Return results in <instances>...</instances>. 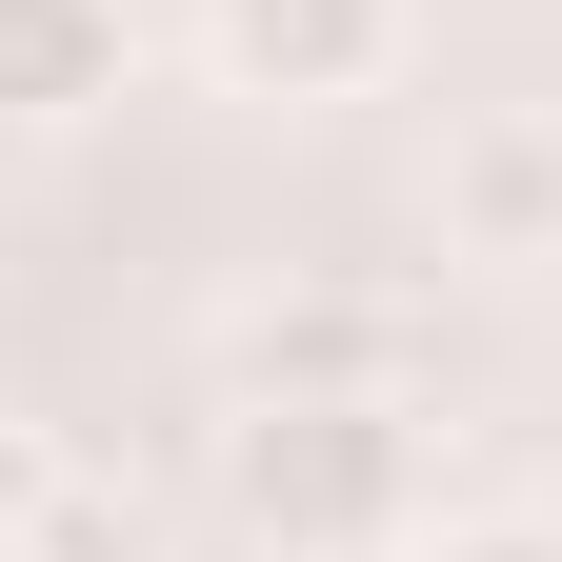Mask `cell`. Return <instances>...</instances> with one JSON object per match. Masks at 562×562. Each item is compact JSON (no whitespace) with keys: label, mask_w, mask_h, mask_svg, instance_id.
<instances>
[{"label":"cell","mask_w":562,"mask_h":562,"mask_svg":"<svg viewBox=\"0 0 562 562\" xmlns=\"http://www.w3.org/2000/svg\"><path fill=\"white\" fill-rule=\"evenodd\" d=\"M222 522H241L261 562H402V542H422V402H402V382L222 402Z\"/></svg>","instance_id":"cell-1"},{"label":"cell","mask_w":562,"mask_h":562,"mask_svg":"<svg viewBox=\"0 0 562 562\" xmlns=\"http://www.w3.org/2000/svg\"><path fill=\"white\" fill-rule=\"evenodd\" d=\"M201 60H222V101H382L402 81V0H201Z\"/></svg>","instance_id":"cell-2"},{"label":"cell","mask_w":562,"mask_h":562,"mask_svg":"<svg viewBox=\"0 0 562 562\" xmlns=\"http://www.w3.org/2000/svg\"><path fill=\"white\" fill-rule=\"evenodd\" d=\"M422 341H402V302H362V281H281V302H241L222 322V402H302V382H402Z\"/></svg>","instance_id":"cell-3"},{"label":"cell","mask_w":562,"mask_h":562,"mask_svg":"<svg viewBox=\"0 0 562 562\" xmlns=\"http://www.w3.org/2000/svg\"><path fill=\"white\" fill-rule=\"evenodd\" d=\"M0 562H140V482L60 422H0Z\"/></svg>","instance_id":"cell-4"},{"label":"cell","mask_w":562,"mask_h":562,"mask_svg":"<svg viewBox=\"0 0 562 562\" xmlns=\"http://www.w3.org/2000/svg\"><path fill=\"white\" fill-rule=\"evenodd\" d=\"M140 81V21L121 0H0V140H60Z\"/></svg>","instance_id":"cell-5"},{"label":"cell","mask_w":562,"mask_h":562,"mask_svg":"<svg viewBox=\"0 0 562 562\" xmlns=\"http://www.w3.org/2000/svg\"><path fill=\"white\" fill-rule=\"evenodd\" d=\"M442 241H462V261H542V241H562V121H462Z\"/></svg>","instance_id":"cell-6"},{"label":"cell","mask_w":562,"mask_h":562,"mask_svg":"<svg viewBox=\"0 0 562 562\" xmlns=\"http://www.w3.org/2000/svg\"><path fill=\"white\" fill-rule=\"evenodd\" d=\"M402 562H562V522L542 503H462V522H422Z\"/></svg>","instance_id":"cell-7"}]
</instances>
